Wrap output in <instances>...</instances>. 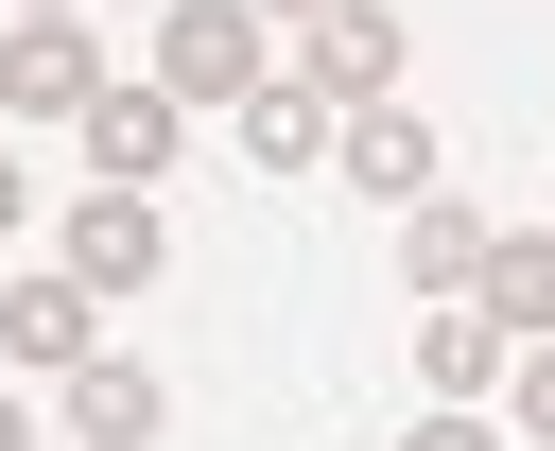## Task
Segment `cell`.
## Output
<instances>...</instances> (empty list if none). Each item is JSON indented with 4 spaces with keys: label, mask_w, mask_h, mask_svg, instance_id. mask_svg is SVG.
<instances>
[{
    "label": "cell",
    "mask_w": 555,
    "mask_h": 451,
    "mask_svg": "<svg viewBox=\"0 0 555 451\" xmlns=\"http://www.w3.org/2000/svg\"><path fill=\"white\" fill-rule=\"evenodd\" d=\"M503 364H520V330H503L486 295H451V312H416V382H434V399H486Z\"/></svg>",
    "instance_id": "cell-10"
},
{
    "label": "cell",
    "mask_w": 555,
    "mask_h": 451,
    "mask_svg": "<svg viewBox=\"0 0 555 451\" xmlns=\"http://www.w3.org/2000/svg\"><path fill=\"white\" fill-rule=\"evenodd\" d=\"M104 87H121V69H104L87 17H17V35H0V121H87Z\"/></svg>",
    "instance_id": "cell-3"
},
{
    "label": "cell",
    "mask_w": 555,
    "mask_h": 451,
    "mask_svg": "<svg viewBox=\"0 0 555 451\" xmlns=\"http://www.w3.org/2000/svg\"><path fill=\"white\" fill-rule=\"evenodd\" d=\"M260 17H295V35H312V17H347V0H260Z\"/></svg>",
    "instance_id": "cell-15"
},
{
    "label": "cell",
    "mask_w": 555,
    "mask_h": 451,
    "mask_svg": "<svg viewBox=\"0 0 555 451\" xmlns=\"http://www.w3.org/2000/svg\"><path fill=\"white\" fill-rule=\"evenodd\" d=\"M225 121H243V156H260V173H312V156H347V104H330V87H295V69H278V87H243Z\"/></svg>",
    "instance_id": "cell-8"
},
{
    "label": "cell",
    "mask_w": 555,
    "mask_h": 451,
    "mask_svg": "<svg viewBox=\"0 0 555 451\" xmlns=\"http://www.w3.org/2000/svg\"><path fill=\"white\" fill-rule=\"evenodd\" d=\"M0 347H17V364H52V382H69V364H104V295L52 260V278H17V295H0Z\"/></svg>",
    "instance_id": "cell-6"
},
{
    "label": "cell",
    "mask_w": 555,
    "mask_h": 451,
    "mask_svg": "<svg viewBox=\"0 0 555 451\" xmlns=\"http://www.w3.org/2000/svg\"><path fill=\"white\" fill-rule=\"evenodd\" d=\"M434 173H451V156H434V121H416V104H364V121H347V191L434 208Z\"/></svg>",
    "instance_id": "cell-9"
},
{
    "label": "cell",
    "mask_w": 555,
    "mask_h": 451,
    "mask_svg": "<svg viewBox=\"0 0 555 451\" xmlns=\"http://www.w3.org/2000/svg\"><path fill=\"white\" fill-rule=\"evenodd\" d=\"M503 434H520V451H555V347H520V364H503Z\"/></svg>",
    "instance_id": "cell-13"
},
{
    "label": "cell",
    "mask_w": 555,
    "mask_h": 451,
    "mask_svg": "<svg viewBox=\"0 0 555 451\" xmlns=\"http://www.w3.org/2000/svg\"><path fill=\"white\" fill-rule=\"evenodd\" d=\"M0 451H35V416H17V399H0Z\"/></svg>",
    "instance_id": "cell-17"
},
{
    "label": "cell",
    "mask_w": 555,
    "mask_h": 451,
    "mask_svg": "<svg viewBox=\"0 0 555 451\" xmlns=\"http://www.w3.org/2000/svg\"><path fill=\"white\" fill-rule=\"evenodd\" d=\"M399 69H416V17H399V0H347V17H312V35H295V87H330L347 121H364V104H399Z\"/></svg>",
    "instance_id": "cell-2"
},
{
    "label": "cell",
    "mask_w": 555,
    "mask_h": 451,
    "mask_svg": "<svg viewBox=\"0 0 555 451\" xmlns=\"http://www.w3.org/2000/svg\"><path fill=\"white\" fill-rule=\"evenodd\" d=\"M486 243H503V226H468L451 191H434V208H399V278H416L434 312H451V295H486Z\"/></svg>",
    "instance_id": "cell-11"
},
{
    "label": "cell",
    "mask_w": 555,
    "mask_h": 451,
    "mask_svg": "<svg viewBox=\"0 0 555 451\" xmlns=\"http://www.w3.org/2000/svg\"><path fill=\"white\" fill-rule=\"evenodd\" d=\"M17 191H35V173H17V156H0V226H17Z\"/></svg>",
    "instance_id": "cell-16"
},
{
    "label": "cell",
    "mask_w": 555,
    "mask_h": 451,
    "mask_svg": "<svg viewBox=\"0 0 555 451\" xmlns=\"http://www.w3.org/2000/svg\"><path fill=\"white\" fill-rule=\"evenodd\" d=\"M486 312H503L520 347H555V226H503V243H486Z\"/></svg>",
    "instance_id": "cell-12"
},
{
    "label": "cell",
    "mask_w": 555,
    "mask_h": 451,
    "mask_svg": "<svg viewBox=\"0 0 555 451\" xmlns=\"http://www.w3.org/2000/svg\"><path fill=\"white\" fill-rule=\"evenodd\" d=\"M69 278H87L104 312H121V295H156V278H173V226H156V191H87V208H69Z\"/></svg>",
    "instance_id": "cell-4"
},
{
    "label": "cell",
    "mask_w": 555,
    "mask_h": 451,
    "mask_svg": "<svg viewBox=\"0 0 555 451\" xmlns=\"http://www.w3.org/2000/svg\"><path fill=\"white\" fill-rule=\"evenodd\" d=\"M35 17H69V0H35Z\"/></svg>",
    "instance_id": "cell-18"
},
{
    "label": "cell",
    "mask_w": 555,
    "mask_h": 451,
    "mask_svg": "<svg viewBox=\"0 0 555 451\" xmlns=\"http://www.w3.org/2000/svg\"><path fill=\"white\" fill-rule=\"evenodd\" d=\"M156 434H173V382L156 364H121V347L69 364V451H156Z\"/></svg>",
    "instance_id": "cell-7"
},
{
    "label": "cell",
    "mask_w": 555,
    "mask_h": 451,
    "mask_svg": "<svg viewBox=\"0 0 555 451\" xmlns=\"http://www.w3.org/2000/svg\"><path fill=\"white\" fill-rule=\"evenodd\" d=\"M156 87H173V104H243V87H278L260 0H173V17H156Z\"/></svg>",
    "instance_id": "cell-1"
},
{
    "label": "cell",
    "mask_w": 555,
    "mask_h": 451,
    "mask_svg": "<svg viewBox=\"0 0 555 451\" xmlns=\"http://www.w3.org/2000/svg\"><path fill=\"white\" fill-rule=\"evenodd\" d=\"M416 451H520V434H503V416H468V399H434V416H416Z\"/></svg>",
    "instance_id": "cell-14"
},
{
    "label": "cell",
    "mask_w": 555,
    "mask_h": 451,
    "mask_svg": "<svg viewBox=\"0 0 555 451\" xmlns=\"http://www.w3.org/2000/svg\"><path fill=\"white\" fill-rule=\"evenodd\" d=\"M69 139H87V173H104V191H139V173H173V139H191V104H173V87H104V104L69 121Z\"/></svg>",
    "instance_id": "cell-5"
}]
</instances>
